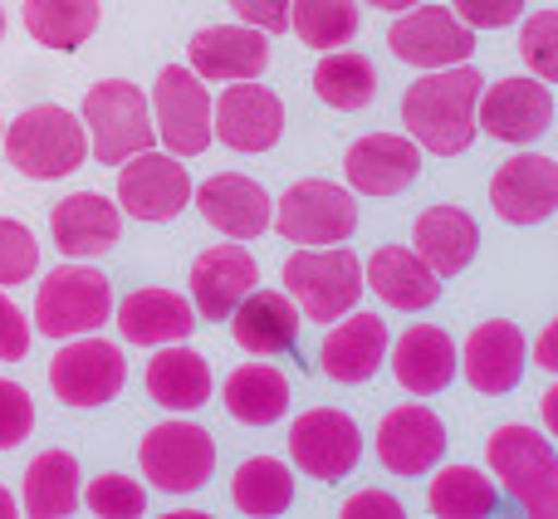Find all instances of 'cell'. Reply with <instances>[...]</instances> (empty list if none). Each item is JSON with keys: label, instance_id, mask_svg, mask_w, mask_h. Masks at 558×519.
I'll list each match as a JSON object with an SVG mask.
<instances>
[{"label": "cell", "instance_id": "cell-7", "mask_svg": "<svg viewBox=\"0 0 558 519\" xmlns=\"http://www.w3.org/2000/svg\"><path fill=\"white\" fill-rule=\"evenodd\" d=\"M270 226L279 231V241L294 245H343L357 226V202L338 182L304 177L275 202Z\"/></svg>", "mask_w": 558, "mask_h": 519}, {"label": "cell", "instance_id": "cell-16", "mask_svg": "<svg viewBox=\"0 0 558 519\" xmlns=\"http://www.w3.org/2000/svg\"><path fill=\"white\" fill-rule=\"evenodd\" d=\"M490 206L510 226H539L558 212V162L544 153H514L495 172Z\"/></svg>", "mask_w": 558, "mask_h": 519}, {"label": "cell", "instance_id": "cell-1", "mask_svg": "<svg viewBox=\"0 0 558 519\" xmlns=\"http://www.w3.org/2000/svg\"><path fill=\"white\" fill-rule=\"evenodd\" d=\"M481 69L446 64L436 74L407 84L402 94V123L416 147L436 157H456L475 143V98H481Z\"/></svg>", "mask_w": 558, "mask_h": 519}, {"label": "cell", "instance_id": "cell-31", "mask_svg": "<svg viewBox=\"0 0 558 519\" xmlns=\"http://www.w3.org/2000/svg\"><path fill=\"white\" fill-rule=\"evenodd\" d=\"M226 412L245 426H270L289 412V383L284 373L270 363H245L226 377V393H221Z\"/></svg>", "mask_w": 558, "mask_h": 519}, {"label": "cell", "instance_id": "cell-46", "mask_svg": "<svg viewBox=\"0 0 558 519\" xmlns=\"http://www.w3.org/2000/svg\"><path fill=\"white\" fill-rule=\"evenodd\" d=\"M534 363H539L544 373H558V324H549L539 334V343H534Z\"/></svg>", "mask_w": 558, "mask_h": 519}, {"label": "cell", "instance_id": "cell-37", "mask_svg": "<svg viewBox=\"0 0 558 519\" xmlns=\"http://www.w3.org/2000/svg\"><path fill=\"white\" fill-rule=\"evenodd\" d=\"M289 25L308 49H343L357 39V15L353 0H289Z\"/></svg>", "mask_w": 558, "mask_h": 519}, {"label": "cell", "instance_id": "cell-43", "mask_svg": "<svg viewBox=\"0 0 558 519\" xmlns=\"http://www.w3.org/2000/svg\"><path fill=\"white\" fill-rule=\"evenodd\" d=\"M25 353H29V324H25V314L10 304V294H0V358L20 363Z\"/></svg>", "mask_w": 558, "mask_h": 519}, {"label": "cell", "instance_id": "cell-30", "mask_svg": "<svg viewBox=\"0 0 558 519\" xmlns=\"http://www.w3.org/2000/svg\"><path fill=\"white\" fill-rule=\"evenodd\" d=\"M147 397L167 412H196L211 397V367L192 348L157 343V358L147 363Z\"/></svg>", "mask_w": 558, "mask_h": 519}, {"label": "cell", "instance_id": "cell-44", "mask_svg": "<svg viewBox=\"0 0 558 519\" xmlns=\"http://www.w3.org/2000/svg\"><path fill=\"white\" fill-rule=\"evenodd\" d=\"M226 5L241 15V25H255L265 35L289 25V0H226Z\"/></svg>", "mask_w": 558, "mask_h": 519}, {"label": "cell", "instance_id": "cell-8", "mask_svg": "<svg viewBox=\"0 0 558 519\" xmlns=\"http://www.w3.org/2000/svg\"><path fill=\"white\" fill-rule=\"evenodd\" d=\"M153 128L172 157H202L211 147V94L202 74L186 64H167L153 84Z\"/></svg>", "mask_w": 558, "mask_h": 519}, {"label": "cell", "instance_id": "cell-9", "mask_svg": "<svg viewBox=\"0 0 558 519\" xmlns=\"http://www.w3.org/2000/svg\"><path fill=\"white\" fill-rule=\"evenodd\" d=\"M143 475L167 495H192L211 481L216 471V442L206 426L192 422H162L143 436Z\"/></svg>", "mask_w": 558, "mask_h": 519}, {"label": "cell", "instance_id": "cell-18", "mask_svg": "<svg viewBox=\"0 0 558 519\" xmlns=\"http://www.w3.org/2000/svg\"><path fill=\"white\" fill-rule=\"evenodd\" d=\"M192 202H196V212L221 236H231V241H255V236H265L270 231V216H275L270 192H265L255 177H241V172L206 177L202 186H192Z\"/></svg>", "mask_w": 558, "mask_h": 519}, {"label": "cell", "instance_id": "cell-34", "mask_svg": "<svg viewBox=\"0 0 558 519\" xmlns=\"http://www.w3.org/2000/svg\"><path fill=\"white\" fill-rule=\"evenodd\" d=\"M231 500L241 515H255V519L284 515L289 505H294V475H289V466L275 461V456H251V461L235 466Z\"/></svg>", "mask_w": 558, "mask_h": 519}, {"label": "cell", "instance_id": "cell-25", "mask_svg": "<svg viewBox=\"0 0 558 519\" xmlns=\"http://www.w3.org/2000/svg\"><path fill=\"white\" fill-rule=\"evenodd\" d=\"M387 358V324L377 314H353L333 318L328 338L318 343V367L333 383H367Z\"/></svg>", "mask_w": 558, "mask_h": 519}, {"label": "cell", "instance_id": "cell-26", "mask_svg": "<svg viewBox=\"0 0 558 519\" xmlns=\"http://www.w3.org/2000/svg\"><path fill=\"white\" fill-rule=\"evenodd\" d=\"M299 324L304 314L284 289H251L241 304L231 309V334L251 358H275L299 343Z\"/></svg>", "mask_w": 558, "mask_h": 519}, {"label": "cell", "instance_id": "cell-24", "mask_svg": "<svg viewBox=\"0 0 558 519\" xmlns=\"http://www.w3.org/2000/svg\"><path fill=\"white\" fill-rule=\"evenodd\" d=\"M49 236L69 260L108 255L123 236V212H118V202H108L98 192H74L49 212Z\"/></svg>", "mask_w": 558, "mask_h": 519}, {"label": "cell", "instance_id": "cell-42", "mask_svg": "<svg viewBox=\"0 0 558 519\" xmlns=\"http://www.w3.org/2000/svg\"><path fill=\"white\" fill-rule=\"evenodd\" d=\"M471 29H505L524 15V0H451Z\"/></svg>", "mask_w": 558, "mask_h": 519}, {"label": "cell", "instance_id": "cell-28", "mask_svg": "<svg viewBox=\"0 0 558 519\" xmlns=\"http://www.w3.org/2000/svg\"><path fill=\"white\" fill-rule=\"evenodd\" d=\"M392 373H397V383H402L412 397L441 393V387L456 377V343H451V334H446V328H436V324L407 328V334L397 338V348H392Z\"/></svg>", "mask_w": 558, "mask_h": 519}, {"label": "cell", "instance_id": "cell-36", "mask_svg": "<svg viewBox=\"0 0 558 519\" xmlns=\"http://www.w3.org/2000/svg\"><path fill=\"white\" fill-rule=\"evenodd\" d=\"M495 481L481 475L475 466H441V475H432L426 505L441 519H481L495 510Z\"/></svg>", "mask_w": 558, "mask_h": 519}, {"label": "cell", "instance_id": "cell-2", "mask_svg": "<svg viewBox=\"0 0 558 519\" xmlns=\"http://www.w3.org/2000/svg\"><path fill=\"white\" fill-rule=\"evenodd\" d=\"M10 167L29 182H59V177L78 172L88 162V133L69 108L59 104H35L10 123V133L0 137Z\"/></svg>", "mask_w": 558, "mask_h": 519}, {"label": "cell", "instance_id": "cell-14", "mask_svg": "<svg viewBox=\"0 0 558 519\" xmlns=\"http://www.w3.org/2000/svg\"><path fill=\"white\" fill-rule=\"evenodd\" d=\"M475 108H481V123L475 128H485L495 143H510V147L539 143L554 123V94H549V84L534 74L530 79L524 74L495 79V84L475 98Z\"/></svg>", "mask_w": 558, "mask_h": 519}, {"label": "cell", "instance_id": "cell-49", "mask_svg": "<svg viewBox=\"0 0 558 519\" xmlns=\"http://www.w3.org/2000/svg\"><path fill=\"white\" fill-rule=\"evenodd\" d=\"M363 5H377V10H412V5H422V0H363Z\"/></svg>", "mask_w": 558, "mask_h": 519}, {"label": "cell", "instance_id": "cell-32", "mask_svg": "<svg viewBox=\"0 0 558 519\" xmlns=\"http://www.w3.org/2000/svg\"><path fill=\"white\" fill-rule=\"evenodd\" d=\"M78 461L69 451H39L25 471V515L64 519L78 505Z\"/></svg>", "mask_w": 558, "mask_h": 519}, {"label": "cell", "instance_id": "cell-21", "mask_svg": "<svg viewBox=\"0 0 558 519\" xmlns=\"http://www.w3.org/2000/svg\"><path fill=\"white\" fill-rule=\"evenodd\" d=\"M255 279H260V265H255V255L245 251V245H235V241L211 245V251L196 255V265H192V309L206 324L231 318V309L251 294Z\"/></svg>", "mask_w": 558, "mask_h": 519}, {"label": "cell", "instance_id": "cell-6", "mask_svg": "<svg viewBox=\"0 0 558 519\" xmlns=\"http://www.w3.org/2000/svg\"><path fill=\"white\" fill-rule=\"evenodd\" d=\"M113 314V289H108V275H98L94 265H69L49 269L39 279V294H35V328L45 338H78V334H94V328L108 324Z\"/></svg>", "mask_w": 558, "mask_h": 519}, {"label": "cell", "instance_id": "cell-22", "mask_svg": "<svg viewBox=\"0 0 558 519\" xmlns=\"http://www.w3.org/2000/svg\"><path fill=\"white\" fill-rule=\"evenodd\" d=\"M192 69L216 84H235V79H255L270 64V39L255 25H206L186 45Z\"/></svg>", "mask_w": 558, "mask_h": 519}, {"label": "cell", "instance_id": "cell-4", "mask_svg": "<svg viewBox=\"0 0 558 519\" xmlns=\"http://www.w3.org/2000/svg\"><path fill=\"white\" fill-rule=\"evenodd\" d=\"M485 461L500 491H510L534 519L558 515V456L549 436H539L534 426H500L485 442Z\"/></svg>", "mask_w": 558, "mask_h": 519}, {"label": "cell", "instance_id": "cell-13", "mask_svg": "<svg viewBox=\"0 0 558 519\" xmlns=\"http://www.w3.org/2000/svg\"><path fill=\"white\" fill-rule=\"evenodd\" d=\"M192 202V177L172 153H133L128 167L118 162V212L133 221H177Z\"/></svg>", "mask_w": 558, "mask_h": 519}, {"label": "cell", "instance_id": "cell-27", "mask_svg": "<svg viewBox=\"0 0 558 519\" xmlns=\"http://www.w3.org/2000/svg\"><path fill=\"white\" fill-rule=\"evenodd\" d=\"M367 289L392 309H432L441 299V275L407 245H383L367 260Z\"/></svg>", "mask_w": 558, "mask_h": 519}, {"label": "cell", "instance_id": "cell-19", "mask_svg": "<svg viewBox=\"0 0 558 519\" xmlns=\"http://www.w3.org/2000/svg\"><path fill=\"white\" fill-rule=\"evenodd\" d=\"M446 451V426L432 407L412 402V407H392L377 422V461L392 475H426L441 466Z\"/></svg>", "mask_w": 558, "mask_h": 519}, {"label": "cell", "instance_id": "cell-33", "mask_svg": "<svg viewBox=\"0 0 558 519\" xmlns=\"http://www.w3.org/2000/svg\"><path fill=\"white\" fill-rule=\"evenodd\" d=\"M314 94L324 98L338 113H353V108H367L377 98V69L367 55H353V49H324L314 69Z\"/></svg>", "mask_w": 558, "mask_h": 519}, {"label": "cell", "instance_id": "cell-35", "mask_svg": "<svg viewBox=\"0 0 558 519\" xmlns=\"http://www.w3.org/2000/svg\"><path fill=\"white\" fill-rule=\"evenodd\" d=\"M25 29L49 49H78L98 29V0H25Z\"/></svg>", "mask_w": 558, "mask_h": 519}, {"label": "cell", "instance_id": "cell-23", "mask_svg": "<svg viewBox=\"0 0 558 519\" xmlns=\"http://www.w3.org/2000/svg\"><path fill=\"white\" fill-rule=\"evenodd\" d=\"M108 318L118 324V334H123L128 343H143V348L182 343V338H192L196 324H202L192 299L177 294V289H133Z\"/></svg>", "mask_w": 558, "mask_h": 519}, {"label": "cell", "instance_id": "cell-10", "mask_svg": "<svg viewBox=\"0 0 558 519\" xmlns=\"http://www.w3.org/2000/svg\"><path fill=\"white\" fill-rule=\"evenodd\" d=\"M123 383H128V363L118 353V343L94 334L69 338L54 353V363H49V387H54V397L64 407H104L123 393Z\"/></svg>", "mask_w": 558, "mask_h": 519}, {"label": "cell", "instance_id": "cell-40", "mask_svg": "<svg viewBox=\"0 0 558 519\" xmlns=\"http://www.w3.org/2000/svg\"><path fill=\"white\" fill-rule=\"evenodd\" d=\"M84 495V491H78ZM88 510L104 515V519H133V515H147V491L137 481H128V475H98L94 485H88Z\"/></svg>", "mask_w": 558, "mask_h": 519}, {"label": "cell", "instance_id": "cell-41", "mask_svg": "<svg viewBox=\"0 0 558 519\" xmlns=\"http://www.w3.org/2000/svg\"><path fill=\"white\" fill-rule=\"evenodd\" d=\"M29 432H35V402L20 383L0 377V451H15Z\"/></svg>", "mask_w": 558, "mask_h": 519}, {"label": "cell", "instance_id": "cell-48", "mask_svg": "<svg viewBox=\"0 0 558 519\" xmlns=\"http://www.w3.org/2000/svg\"><path fill=\"white\" fill-rule=\"evenodd\" d=\"M20 515V505H15V495L5 491V485H0V519H15Z\"/></svg>", "mask_w": 558, "mask_h": 519}, {"label": "cell", "instance_id": "cell-3", "mask_svg": "<svg viewBox=\"0 0 558 519\" xmlns=\"http://www.w3.org/2000/svg\"><path fill=\"white\" fill-rule=\"evenodd\" d=\"M279 279L294 309L314 324H333L363 299V260L343 245H299Z\"/></svg>", "mask_w": 558, "mask_h": 519}, {"label": "cell", "instance_id": "cell-11", "mask_svg": "<svg viewBox=\"0 0 558 519\" xmlns=\"http://www.w3.org/2000/svg\"><path fill=\"white\" fill-rule=\"evenodd\" d=\"M289 456L318 485H333L343 475H353L357 456H363V432L338 407H314V412L294 417V426H289Z\"/></svg>", "mask_w": 558, "mask_h": 519}, {"label": "cell", "instance_id": "cell-45", "mask_svg": "<svg viewBox=\"0 0 558 519\" xmlns=\"http://www.w3.org/2000/svg\"><path fill=\"white\" fill-rule=\"evenodd\" d=\"M338 515L343 519H402V505L383 491H357V495H348Z\"/></svg>", "mask_w": 558, "mask_h": 519}, {"label": "cell", "instance_id": "cell-51", "mask_svg": "<svg viewBox=\"0 0 558 519\" xmlns=\"http://www.w3.org/2000/svg\"><path fill=\"white\" fill-rule=\"evenodd\" d=\"M0 137H5V128H0Z\"/></svg>", "mask_w": 558, "mask_h": 519}, {"label": "cell", "instance_id": "cell-50", "mask_svg": "<svg viewBox=\"0 0 558 519\" xmlns=\"http://www.w3.org/2000/svg\"><path fill=\"white\" fill-rule=\"evenodd\" d=\"M0 35H5V10H0Z\"/></svg>", "mask_w": 558, "mask_h": 519}, {"label": "cell", "instance_id": "cell-5", "mask_svg": "<svg viewBox=\"0 0 558 519\" xmlns=\"http://www.w3.org/2000/svg\"><path fill=\"white\" fill-rule=\"evenodd\" d=\"M84 133L94 143V162L118 167L133 153H147L157 143L153 108H147L143 88H133L128 79H104L84 94Z\"/></svg>", "mask_w": 558, "mask_h": 519}, {"label": "cell", "instance_id": "cell-17", "mask_svg": "<svg viewBox=\"0 0 558 519\" xmlns=\"http://www.w3.org/2000/svg\"><path fill=\"white\" fill-rule=\"evenodd\" d=\"M456 363L465 367V383L485 397H505L520 387L524 363H530V343H524L520 324L510 318H485L471 338H465V353H456Z\"/></svg>", "mask_w": 558, "mask_h": 519}, {"label": "cell", "instance_id": "cell-47", "mask_svg": "<svg viewBox=\"0 0 558 519\" xmlns=\"http://www.w3.org/2000/svg\"><path fill=\"white\" fill-rule=\"evenodd\" d=\"M544 426H558V387H549V393H544Z\"/></svg>", "mask_w": 558, "mask_h": 519}, {"label": "cell", "instance_id": "cell-12", "mask_svg": "<svg viewBox=\"0 0 558 519\" xmlns=\"http://www.w3.org/2000/svg\"><path fill=\"white\" fill-rule=\"evenodd\" d=\"M387 49L402 64L446 69V64H465L475 55V29L446 5H412L387 29Z\"/></svg>", "mask_w": 558, "mask_h": 519}, {"label": "cell", "instance_id": "cell-15", "mask_svg": "<svg viewBox=\"0 0 558 519\" xmlns=\"http://www.w3.org/2000/svg\"><path fill=\"white\" fill-rule=\"evenodd\" d=\"M284 133V104L275 88L235 79L211 104V137H221L231 153H270Z\"/></svg>", "mask_w": 558, "mask_h": 519}, {"label": "cell", "instance_id": "cell-38", "mask_svg": "<svg viewBox=\"0 0 558 519\" xmlns=\"http://www.w3.org/2000/svg\"><path fill=\"white\" fill-rule=\"evenodd\" d=\"M520 55H524V64H530L534 79L554 84V79H558V10H539V15L524 20Z\"/></svg>", "mask_w": 558, "mask_h": 519}, {"label": "cell", "instance_id": "cell-29", "mask_svg": "<svg viewBox=\"0 0 558 519\" xmlns=\"http://www.w3.org/2000/svg\"><path fill=\"white\" fill-rule=\"evenodd\" d=\"M475 245H481V231H475V221L461 212V206H426L412 226V251L441 279L461 275V269L475 260Z\"/></svg>", "mask_w": 558, "mask_h": 519}, {"label": "cell", "instance_id": "cell-39", "mask_svg": "<svg viewBox=\"0 0 558 519\" xmlns=\"http://www.w3.org/2000/svg\"><path fill=\"white\" fill-rule=\"evenodd\" d=\"M35 269H39V245L29 236V226L0 216V289L25 285Z\"/></svg>", "mask_w": 558, "mask_h": 519}, {"label": "cell", "instance_id": "cell-20", "mask_svg": "<svg viewBox=\"0 0 558 519\" xmlns=\"http://www.w3.org/2000/svg\"><path fill=\"white\" fill-rule=\"evenodd\" d=\"M422 172V147L402 133H367L348 147L343 177L363 196H397L416 182Z\"/></svg>", "mask_w": 558, "mask_h": 519}]
</instances>
